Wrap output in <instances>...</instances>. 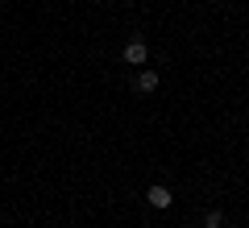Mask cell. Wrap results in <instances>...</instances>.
I'll return each mask as SVG.
<instances>
[{"mask_svg": "<svg viewBox=\"0 0 249 228\" xmlns=\"http://www.w3.org/2000/svg\"><path fill=\"white\" fill-rule=\"evenodd\" d=\"M145 58H150V46H145L142 37H133V42L124 46V62H129V67H145Z\"/></svg>", "mask_w": 249, "mask_h": 228, "instance_id": "cell-1", "label": "cell"}, {"mask_svg": "<svg viewBox=\"0 0 249 228\" xmlns=\"http://www.w3.org/2000/svg\"><path fill=\"white\" fill-rule=\"evenodd\" d=\"M145 199H150V208H158V211H166L170 203H175V195H170V187H162V183H154L150 191H145Z\"/></svg>", "mask_w": 249, "mask_h": 228, "instance_id": "cell-2", "label": "cell"}, {"mask_svg": "<svg viewBox=\"0 0 249 228\" xmlns=\"http://www.w3.org/2000/svg\"><path fill=\"white\" fill-rule=\"evenodd\" d=\"M133 88L142 91V96H150V91H158V70L142 67V70H137V79H133Z\"/></svg>", "mask_w": 249, "mask_h": 228, "instance_id": "cell-3", "label": "cell"}, {"mask_svg": "<svg viewBox=\"0 0 249 228\" xmlns=\"http://www.w3.org/2000/svg\"><path fill=\"white\" fill-rule=\"evenodd\" d=\"M220 224H224V211H216V208H212V211L204 216V228H220Z\"/></svg>", "mask_w": 249, "mask_h": 228, "instance_id": "cell-4", "label": "cell"}]
</instances>
